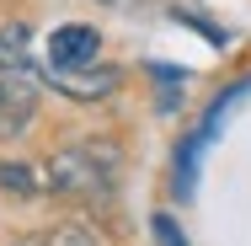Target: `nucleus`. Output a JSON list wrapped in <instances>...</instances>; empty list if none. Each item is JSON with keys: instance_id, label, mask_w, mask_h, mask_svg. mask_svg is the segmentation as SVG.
<instances>
[{"instance_id": "2", "label": "nucleus", "mask_w": 251, "mask_h": 246, "mask_svg": "<svg viewBox=\"0 0 251 246\" xmlns=\"http://www.w3.org/2000/svg\"><path fill=\"white\" fill-rule=\"evenodd\" d=\"M38 102H43V86H38V70H5L0 75V139H16L32 129L38 118Z\"/></svg>"}, {"instance_id": "1", "label": "nucleus", "mask_w": 251, "mask_h": 246, "mask_svg": "<svg viewBox=\"0 0 251 246\" xmlns=\"http://www.w3.org/2000/svg\"><path fill=\"white\" fill-rule=\"evenodd\" d=\"M118 171H123V150L112 139H86V145L53 150L43 166V182L64 198H107L118 188Z\"/></svg>"}, {"instance_id": "8", "label": "nucleus", "mask_w": 251, "mask_h": 246, "mask_svg": "<svg viewBox=\"0 0 251 246\" xmlns=\"http://www.w3.org/2000/svg\"><path fill=\"white\" fill-rule=\"evenodd\" d=\"M155 86H160V112H171L176 97H182V81H187V70H176V64H150Z\"/></svg>"}, {"instance_id": "5", "label": "nucleus", "mask_w": 251, "mask_h": 246, "mask_svg": "<svg viewBox=\"0 0 251 246\" xmlns=\"http://www.w3.org/2000/svg\"><path fill=\"white\" fill-rule=\"evenodd\" d=\"M11 246H101V236L80 219H64V225H49V230H27Z\"/></svg>"}, {"instance_id": "7", "label": "nucleus", "mask_w": 251, "mask_h": 246, "mask_svg": "<svg viewBox=\"0 0 251 246\" xmlns=\"http://www.w3.org/2000/svg\"><path fill=\"white\" fill-rule=\"evenodd\" d=\"M0 188L16 198H32L38 193V171L27 166V161H0Z\"/></svg>"}, {"instance_id": "4", "label": "nucleus", "mask_w": 251, "mask_h": 246, "mask_svg": "<svg viewBox=\"0 0 251 246\" xmlns=\"http://www.w3.org/2000/svg\"><path fill=\"white\" fill-rule=\"evenodd\" d=\"M118 81H123V75H118L112 64H107V70H91V64H86V70H53L49 75V86L64 91L70 102H101V97L118 91Z\"/></svg>"}, {"instance_id": "10", "label": "nucleus", "mask_w": 251, "mask_h": 246, "mask_svg": "<svg viewBox=\"0 0 251 246\" xmlns=\"http://www.w3.org/2000/svg\"><path fill=\"white\" fill-rule=\"evenodd\" d=\"M182 27H193V32H203V43H214V49H225L230 38H225V27H214V22H203V16H193V11H171Z\"/></svg>"}, {"instance_id": "6", "label": "nucleus", "mask_w": 251, "mask_h": 246, "mask_svg": "<svg viewBox=\"0 0 251 246\" xmlns=\"http://www.w3.org/2000/svg\"><path fill=\"white\" fill-rule=\"evenodd\" d=\"M27 43H32V27H27V22H11V27H0V75L27 64Z\"/></svg>"}, {"instance_id": "9", "label": "nucleus", "mask_w": 251, "mask_h": 246, "mask_svg": "<svg viewBox=\"0 0 251 246\" xmlns=\"http://www.w3.org/2000/svg\"><path fill=\"white\" fill-rule=\"evenodd\" d=\"M150 236H155V246H187L182 225H176L171 214H150Z\"/></svg>"}, {"instance_id": "3", "label": "nucleus", "mask_w": 251, "mask_h": 246, "mask_svg": "<svg viewBox=\"0 0 251 246\" xmlns=\"http://www.w3.org/2000/svg\"><path fill=\"white\" fill-rule=\"evenodd\" d=\"M97 54H101L97 27L64 22V27H53V38H49V70H86V64H97Z\"/></svg>"}]
</instances>
